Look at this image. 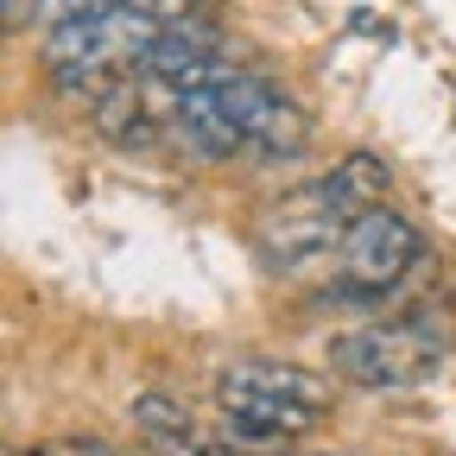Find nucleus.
<instances>
[{
	"instance_id": "nucleus-1",
	"label": "nucleus",
	"mask_w": 456,
	"mask_h": 456,
	"mask_svg": "<svg viewBox=\"0 0 456 456\" xmlns=\"http://www.w3.org/2000/svg\"><path fill=\"white\" fill-rule=\"evenodd\" d=\"M450 355V330L437 311H406V317H387V323H368V330H349V336H330V362L336 374H349L362 387H419L425 374H437Z\"/></svg>"
},
{
	"instance_id": "nucleus-2",
	"label": "nucleus",
	"mask_w": 456,
	"mask_h": 456,
	"mask_svg": "<svg viewBox=\"0 0 456 456\" xmlns=\"http://www.w3.org/2000/svg\"><path fill=\"white\" fill-rule=\"evenodd\" d=\"M342 235H349V222L323 203L317 184L266 203V216L254 222V241H260L273 273H317V266H330L342 254Z\"/></svg>"
},
{
	"instance_id": "nucleus-3",
	"label": "nucleus",
	"mask_w": 456,
	"mask_h": 456,
	"mask_svg": "<svg viewBox=\"0 0 456 456\" xmlns=\"http://www.w3.org/2000/svg\"><path fill=\"white\" fill-rule=\"evenodd\" d=\"M425 254V235L406 222V216H393V209H368L349 222V235H342V254H336V279L349 285V292H393L399 279H406Z\"/></svg>"
},
{
	"instance_id": "nucleus-4",
	"label": "nucleus",
	"mask_w": 456,
	"mask_h": 456,
	"mask_svg": "<svg viewBox=\"0 0 456 456\" xmlns=\"http://www.w3.org/2000/svg\"><path fill=\"white\" fill-rule=\"evenodd\" d=\"M140 77L146 83H171V89H203L222 77V38L203 20H178V26H159V38L140 57Z\"/></svg>"
},
{
	"instance_id": "nucleus-5",
	"label": "nucleus",
	"mask_w": 456,
	"mask_h": 456,
	"mask_svg": "<svg viewBox=\"0 0 456 456\" xmlns=\"http://www.w3.org/2000/svg\"><path fill=\"white\" fill-rule=\"evenodd\" d=\"M317 191H323V203L342 216V222H355V216H368V209H387V159H374V152H342L323 178H311Z\"/></svg>"
},
{
	"instance_id": "nucleus-6",
	"label": "nucleus",
	"mask_w": 456,
	"mask_h": 456,
	"mask_svg": "<svg viewBox=\"0 0 456 456\" xmlns=\"http://www.w3.org/2000/svg\"><path fill=\"white\" fill-rule=\"evenodd\" d=\"M222 374H235V380H254V387H273V393H285V399H305V406H317V412H330V387L311 374V368H285V362H235V368H222Z\"/></svg>"
},
{
	"instance_id": "nucleus-7",
	"label": "nucleus",
	"mask_w": 456,
	"mask_h": 456,
	"mask_svg": "<svg viewBox=\"0 0 456 456\" xmlns=\"http://www.w3.org/2000/svg\"><path fill=\"white\" fill-rule=\"evenodd\" d=\"M89 114H95V134L121 140V146H146V134H152V127H146V108H140V89H134V83H114V89H108V95H102Z\"/></svg>"
},
{
	"instance_id": "nucleus-8",
	"label": "nucleus",
	"mask_w": 456,
	"mask_h": 456,
	"mask_svg": "<svg viewBox=\"0 0 456 456\" xmlns=\"http://www.w3.org/2000/svg\"><path fill=\"white\" fill-rule=\"evenodd\" d=\"M134 425H140V437H184L191 431V412L171 393H140L134 399Z\"/></svg>"
},
{
	"instance_id": "nucleus-9",
	"label": "nucleus",
	"mask_w": 456,
	"mask_h": 456,
	"mask_svg": "<svg viewBox=\"0 0 456 456\" xmlns=\"http://www.w3.org/2000/svg\"><path fill=\"white\" fill-rule=\"evenodd\" d=\"M108 7H121V0H32V32H64V26H83V20H95V13H108Z\"/></svg>"
},
{
	"instance_id": "nucleus-10",
	"label": "nucleus",
	"mask_w": 456,
	"mask_h": 456,
	"mask_svg": "<svg viewBox=\"0 0 456 456\" xmlns=\"http://www.w3.org/2000/svg\"><path fill=\"white\" fill-rule=\"evenodd\" d=\"M127 7H140V13L159 20V26H178V20H191L197 0H127Z\"/></svg>"
}]
</instances>
